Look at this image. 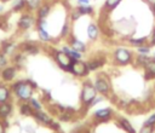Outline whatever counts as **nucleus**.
Returning <instances> with one entry per match:
<instances>
[{"instance_id":"1","label":"nucleus","mask_w":155,"mask_h":133,"mask_svg":"<svg viewBox=\"0 0 155 133\" xmlns=\"http://www.w3.org/2000/svg\"><path fill=\"white\" fill-rule=\"evenodd\" d=\"M10 87L12 94L18 102H28L34 96V92L38 88V83L31 79L16 80L10 83Z\"/></svg>"},{"instance_id":"2","label":"nucleus","mask_w":155,"mask_h":133,"mask_svg":"<svg viewBox=\"0 0 155 133\" xmlns=\"http://www.w3.org/2000/svg\"><path fill=\"white\" fill-rule=\"evenodd\" d=\"M98 93H97V91L94 88L93 82L91 80H85L82 82V88H81V92H80V102H81L82 106L88 109L90 103L93 100V98Z\"/></svg>"},{"instance_id":"3","label":"nucleus","mask_w":155,"mask_h":133,"mask_svg":"<svg viewBox=\"0 0 155 133\" xmlns=\"http://www.w3.org/2000/svg\"><path fill=\"white\" fill-rule=\"evenodd\" d=\"M93 85H94V88H96V91H97L98 94H102V96L107 97V96H109V94L111 93L113 86H111L110 79H109L104 73H98V74H96Z\"/></svg>"},{"instance_id":"4","label":"nucleus","mask_w":155,"mask_h":133,"mask_svg":"<svg viewBox=\"0 0 155 133\" xmlns=\"http://www.w3.org/2000/svg\"><path fill=\"white\" fill-rule=\"evenodd\" d=\"M113 59L119 65H128L133 60V52L125 46H119L113 50Z\"/></svg>"},{"instance_id":"5","label":"nucleus","mask_w":155,"mask_h":133,"mask_svg":"<svg viewBox=\"0 0 155 133\" xmlns=\"http://www.w3.org/2000/svg\"><path fill=\"white\" fill-rule=\"evenodd\" d=\"M52 57H53V59H54V62L57 63V65L62 69V70H64V71H67V73H69V70H70V65H71V58L68 56V54H65L62 50H52Z\"/></svg>"},{"instance_id":"6","label":"nucleus","mask_w":155,"mask_h":133,"mask_svg":"<svg viewBox=\"0 0 155 133\" xmlns=\"http://www.w3.org/2000/svg\"><path fill=\"white\" fill-rule=\"evenodd\" d=\"M69 73L76 77H86L90 74V70L87 68V64L82 59H76L71 62Z\"/></svg>"},{"instance_id":"7","label":"nucleus","mask_w":155,"mask_h":133,"mask_svg":"<svg viewBox=\"0 0 155 133\" xmlns=\"http://www.w3.org/2000/svg\"><path fill=\"white\" fill-rule=\"evenodd\" d=\"M35 24H36V17L33 16V12L22 13L18 22H17L18 29L22 30V31H27V30L31 29L33 27H35Z\"/></svg>"},{"instance_id":"8","label":"nucleus","mask_w":155,"mask_h":133,"mask_svg":"<svg viewBox=\"0 0 155 133\" xmlns=\"http://www.w3.org/2000/svg\"><path fill=\"white\" fill-rule=\"evenodd\" d=\"M17 73H18V68L16 65H6L0 70V79L2 82L11 83L15 81Z\"/></svg>"},{"instance_id":"9","label":"nucleus","mask_w":155,"mask_h":133,"mask_svg":"<svg viewBox=\"0 0 155 133\" xmlns=\"http://www.w3.org/2000/svg\"><path fill=\"white\" fill-rule=\"evenodd\" d=\"M114 116V111L111 108H99L93 112V118L97 122H107L111 120Z\"/></svg>"},{"instance_id":"10","label":"nucleus","mask_w":155,"mask_h":133,"mask_svg":"<svg viewBox=\"0 0 155 133\" xmlns=\"http://www.w3.org/2000/svg\"><path fill=\"white\" fill-rule=\"evenodd\" d=\"M34 120L41 125V126H45V127H50V125L52 123L53 118L51 117L50 114H47L46 111L44 110H38V111H34V115H33Z\"/></svg>"},{"instance_id":"11","label":"nucleus","mask_w":155,"mask_h":133,"mask_svg":"<svg viewBox=\"0 0 155 133\" xmlns=\"http://www.w3.org/2000/svg\"><path fill=\"white\" fill-rule=\"evenodd\" d=\"M67 41H68V45H69L70 47H73L74 50L79 51V52H81V53H85V52L87 51V45H86L82 40H80V39H78L76 36H74L73 34L67 39Z\"/></svg>"},{"instance_id":"12","label":"nucleus","mask_w":155,"mask_h":133,"mask_svg":"<svg viewBox=\"0 0 155 133\" xmlns=\"http://www.w3.org/2000/svg\"><path fill=\"white\" fill-rule=\"evenodd\" d=\"M12 91L10 85H7L6 82H0V103H5V102H11L12 99Z\"/></svg>"},{"instance_id":"13","label":"nucleus","mask_w":155,"mask_h":133,"mask_svg":"<svg viewBox=\"0 0 155 133\" xmlns=\"http://www.w3.org/2000/svg\"><path fill=\"white\" fill-rule=\"evenodd\" d=\"M86 33H87V37H88L90 41H96L101 36V28H99L98 24H96V23L92 22V23H90L87 25Z\"/></svg>"},{"instance_id":"14","label":"nucleus","mask_w":155,"mask_h":133,"mask_svg":"<svg viewBox=\"0 0 155 133\" xmlns=\"http://www.w3.org/2000/svg\"><path fill=\"white\" fill-rule=\"evenodd\" d=\"M52 10V5L50 2L44 1V4L38 8L36 11V19H47Z\"/></svg>"},{"instance_id":"15","label":"nucleus","mask_w":155,"mask_h":133,"mask_svg":"<svg viewBox=\"0 0 155 133\" xmlns=\"http://www.w3.org/2000/svg\"><path fill=\"white\" fill-rule=\"evenodd\" d=\"M13 112V105L11 102L0 103V120H7Z\"/></svg>"},{"instance_id":"16","label":"nucleus","mask_w":155,"mask_h":133,"mask_svg":"<svg viewBox=\"0 0 155 133\" xmlns=\"http://www.w3.org/2000/svg\"><path fill=\"white\" fill-rule=\"evenodd\" d=\"M19 48H21V51L24 54H31V56H34V54H38L40 52V47L35 42H23V45Z\"/></svg>"},{"instance_id":"17","label":"nucleus","mask_w":155,"mask_h":133,"mask_svg":"<svg viewBox=\"0 0 155 133\" xmlns=\"http://www.w3.org/2000/svg\"><path fill=\"white\" fill-rule=\"evenodd\" d=\"M61 50H62L65 54H68V56L71 58V60L82 59V57H84V53H81V52H79V51H76V50H74V48L70 47L69 45H63V46L61 47Z\"/></svg>"},{"instance_id":"18","label":"nucleus","mask_w":155,"mask_h":133,"mask_svg":"<svg viewBox=\"0 0 155 133\" xmlns=\"http://www.w3.org/2000/svg\"><path fill=\"white\" fill-rule=\"evenodd\" d=\"M17 48H18V46H17L15 42H12V41H4V42L1 44L0 51H1L2 53H5L6 56H13L15 52L17 51Z\"/></svg>"},{"instance_id":"19","label":"nucleus","mask_w":155,"mask_h":133,"mask_svg":"<svg viewBox=\"0 0 155 133\" xmlns=\"http://www.w3.org/2000/svg\"><path fill=\"white\" fill-rule=\"evenodd\" d=\"M143 69H144V76L147 80L155 79V56H153V59Z\"/></svg>"},{"instance_id":"20","label":"nucleus","mask_w":155,"mask_h":133,"mask_svg":"<svg viewBox=\"0 0 155 133\" xmlns=\"http://www.w3.org/2000/svg\"><path fill=\"white\" fill-rule=\"evenodd\" d=\"M18 111L22 116H25V117H29L34 115V109L30 106V104L28 102H19V105H18Z\"/></svg>"},{"instance_id":"21","label":"nucleus","mask_w":155,"mask_h":133,"mask_svg":"<svg viewBox=\"0 0 155 133\" xmlns=\"http://www.w3.org/2000/svg\"><path fill=\"white\" fill-rule=\"evenodd\" d=\"M36 31H38V37L40 39V41H42V42H51V41H53V37L50 34L48 29L41 28V27H36Z\"/></svg>"},{"instance_id":"22","label":"nucleus","mask_w":155,"mask_h":133,"mask_svg":"<svg viewBox=\"0 0 155 133\" xmlns=\"http://www.w3.org/2000/svg\"><path fill=\"white\" fill-rule=\"evenodd\" d=\"M86 64H87V68H88L90 73H91V71H97V70L104 64V59L96 57V58H92V59L87 60Z\"/></svg>"},{"instance_id":"23","label":"nucleus","mask_w":155,"mask_h":133,"mask_svg":"<svg viewBox=\"0 0 155 133\" xmlns=\"http://www.w3.org/2000/svg\"><path fill=\"white\" fill-rule=\"evenodd\" d=\"M117 123H119V126H120L126 133H136L134 127L132 126V123H131L126 117H119V118H117Z\"/></svg>"},{"instance_id":"24","label":"nucleus","mask_w":155,"mask_h":133,"mask_svg":"<svg viewBox=\"0 0 155 133\" xmlns=\"http://www.w3.org/2000/svg\"><path fill=\"white\" fill-rule=\"evenodd\" d=\"M11 10L15 12L27 10V0H11Z\"/></svg>"},{"instance_id":"25","label":"nucleus","mask_w":155,"mask_h":133,"mask_svg":"<svg viewBox=\"0 0 155 133\" xmlns=\"http://www.w3.org/2000/svg\"><path fill=\"white\" fill-rule=\"evenodd\" d=\"M71 35V24H70V21H65L61 28V31H59V37L61 39H68L69 36Z\"/></svg>"},{"instance_id":"26","label":"nucleus","mask_w":155,"mask_h":133,"mask_svg":"<svg viewBox=\"0 0 155 133\" xmlns=\"http://www.w3.org/2000/svg\"><path fill=\"white\" fill-rule=\"evenodd\" d=\"M44 4V0H27V11L36 12L38 8Z\"/></svg>"},{"instance_id":"27","label":"nucleus","mask_w":155,"mask_h":133,"mask_svg":"<svg viewBox=\"0 0 155 133\" xmlns=\"http://www.w3.org/2000/svg\"><path fill=\"white\" fill-rule=\"evenodd\" d=\"M151 59H153V57L149 56V54H137V57H136V64L138 66L144 68Z\"/></svg>"},{"instance_id":"28","label":"nucleus","mask_w":155,"mask_h":133,"mask_svg":"<svg viewBox=\"0 0 155 133\" xmlns=\"http://www.w3.org/2000/svg\"><path fill=\"white\" fill-rule=\"evenodd\" d=\"M128 44L132 46V47H139V46H143L145 44H148V37L147 36H142V37H131L128 40Z\"/></svg>"},{"instance_id":"29","label":"nucleus","mask_w":155,"mask_h":133,"mask_svg":"<svg viewBox=\"0 0 155 133\" xmlns=\"http://www.w3.org/2000/svg\"><path fill=\"white\" fill-rule=\"evenodd\" d=\"M12 59H13V65H16L18 69H21L25 63V56L23 52H18V53L13 54Z\"/></svg>"},{"instance_id":"30","label":"nucleus","mask_w":155,"mask_h":133,"mask_svg":"<svg viewBox=\"0 0 155 133\" xmlns=\"http://www.w3.org/2000/svg\"><path fill=\"white\" fill-rule=\"evenodd\" d=\"M76 8L82 16H90V15H93L94 12V8L92 5H79Z\"/></svg>"},{"instance_id":"31","label":"nucleus","mask_w":155,"mask_h":133,"mask_svg":"<svg viewBox=\"0 0 155 133\" xmlns=\"http://www.w3.org/2000/svg\"><path fill=\"white\" fill-rule=\"evenodd\" d=\"M28 103L30 104V106L34 109V111H38V110H42V108H44V105H42V103H41V100L40 99H38V98H35L34 96L28 100Z\"/></svg>"},{"instance_id":"32","label":"nucleus","mask_w":155,"mask_h":133,"mask_svg":"<svg viewBox=\"0 0 155 133\" xmlns=\"http://www.w3.org/2000/svg\"><path fill=\"white\" fill-rule=\"evenodd\" d=\"M121 1H122V0H105V2H104V8H105L107 11H113V10H115V8L120 5Z\"/></svg>"},{"instance_id":"33","label":"nucleus","mask_w":155,"mask_h":133,"mask_svg":"<svg viewBox=\"0 0 155 133\" xmlns=\"http://www.w3.org/2000/svg\"><path fill=\"white\" fill-rule=\"evenodd\" d=\"M136 51H137V54H149L150 51H151V47H150L148 44H145V45H143V46L137 47Z\"/></svg>"},{"instance_id":"34","label":"nucleus","mask_w":155,"mask_h":133,"mask_svg":"<svg viewBox=\"0 0 155 133\" xmlns=\"http://www.w3.org/2000/svg\"><path fill=\"white\" fill-rule=\"evenodd\" d=\"M82 17V15L79 12V10L78 8H74L70 13H69V19L71 21V22H76L78 19H80Z\"/></svg>"},{"instance_id":"35","label":"nucleus","mask_w":155,"mask_h":133,"mask_svg":"<svg viewBox=\"0 0 155 133\" xmlns=\"http://www.w3.org/2000/svg\"><path fill=\"white\" fill-rule=\"evenodd\" d=\"M104 98H105L104 96H102V94H97V96L93 98V100L90 103V105H88V109H90V108H93L94 105H97V104H99V103H102V102L104 100Z\"/></svg>"},{"instance_id":"36","label":"nucleus","mask_w":155,"mask_h":133,"mask_svg":"<svg viewBox=\"0 0 155 133\" xmlns=\"http://www.w3.org/2000/svg\"><path fill=\"white\" fill-rule=\"evenodd\" d=\"M6 65H8V58H7V56L5 53H2L0 51V70L2 68H5Z\"/></svg>"},{"instance_id":"37","label":"nucleus","mask_w":155,"mask_h":133,"mask_svg":"<svg viewBox=\"0 0 155 133\" xmlns=\"http://www.w3.org/2000/svg\"><path fill=\"white\" fill-rule=\"evenodd\" d=\"M143 125H145V126H150V127H155V112L151 114V115L144 121Z\"/></svg>"},{"instance_id":"38","label":"nucleus","mask_w":155,"mask_h":133,"mask_svg":"<svg viewBox=\"0 0 155 133\" xmlns=\"http://www.w3.org/2000/svg\"><path fill=\"white\" fill-rule=\"evenodd\" d=\"M154 129H155V127H150V126L143 125L138 133H154Z\"/></svg>"},{"instance_id":"39","label":"nucleus","mask_w":155,"mask_h":133,"mask_svg":"<svg viewBox=\"0 0 155 133\" xmlns=\"http://www.w3.org/2000/svg\"><path fill=\"white\" fill-rule=\"evenodd\" d=\"M148 45L150 47H154L155 46V28L153 29V31H151V34H150V36L148 39Z\"/></svg>"},{"instance_id":"40","label":"nucleus","mask_w":155,"mask_h":133,"mask_svg":"<svg viewBox=\"0 0 155 133\" xmlns=\"http://www.w3.org/2000/svg\"><path fill=\"white\" fill-rule=\"evenodd\" d=\"M7 127H8L7 120H0V133H6Z\"/></svg>"},{"instance_id":"41","label":"nucleus","mask_w":155,"mask_h":133,"mask_svg":"<svg viewBox=\"0 0 155 133\" xmlns=\"http://www.w3.org/2000/svg\"><path fill=\"white\" fill-rule=\"evenodd\" d=\"M23 129H24V132H27V133H35V128H34L33 126H30V125L24 126Z\"/></svg>"},{"instance_id":"42","label":"nucleus","mask_w":155,"mask_h":133,"mask_svg":"<svg viewBox=\"0 0 155 133\" xmlns=\"http://www.w3.org/2000/svg\"><path fill=\"white\" fill-rule=\"evenodd\" d=\"M79 2V5H90V0H76Z\"/></svg>"},{"instance_id":"43","label":"nucleus","mask_w":155,"mask_h":133,"mask_svg":"<svg viewBox=\"0 0 155 133\" xmlns=\"http://www.w3.org/2000/svg\"><path fill=\"white\" fill-rule=\"evenodd\" d=\"M4 10H5V6H4V4H1V2H0V13H2V12H4Z\"/></svg>"},{"instance_id":"44","label":"nucleus","mask_w":155,"mask_h":133,"mask_svg":"<svg viewBox=\"0 0 155 133\" xmlns=\"http://www.w3.org/2000/svg\"><path fill=\"white\" fill-rule=\"evenodd\" d=\"M145 1H147L150 6H151V5H155V0H145Z\"/></svg>"},{"instance_id":"45","label":"nucleus","mask_w":155,"mask_h":133,"mask_svg":"<svg viewBox=\"0 0 155 133\" xmlns=\"http://www.w3.org/2000/svg\"><path fill=\"white\" fill-rule=\"evenodd\" d=\"M150 7H151V11H153V15L155 16V5H151Z\"/></svg>"},{"instance_id":"46","label":"nucleus","mask_w":155,"mask_h":133,"mask_svg":"<svg viewBox=\"0 0 155 133\" xmlns=\"http://www.w3.org/2000/svg\"><path fill=\"white\" fill-rule=\"evenodd\" d=\"M71 133H82V132H80V131H75V132H71Z\"/></svg>"},{"instance_id":"47","label":"nucleus","mask_w":155,"mask_h":133,"mask_svg":"<svg viewBox=\"0 0 155 133\" xmlns=\"http://www.w3.org/2000/svg\"><path fill=\"white\" fill-rule=\"evenodd\" d=\"M2 1H8V0H2Z\"/></svg>"},{"instance_id":"48","label":"nucleus","mask_w":155,"mask_h":133,"mask_svg":"<svg viewBox=\"0 0 155 133\" xmlns=\"http://www.w3.org/2000/svg\"><path fill=\"white\" fill-rule=\"evenodd\" d=\"M90 1H91V0H90Z\"/></svg>"},{"instance_id":"49","label":"nucleus","mask_w":155,"mask_h":133,"mask_svg":"<svg viewBox=\"0 0 155 133\" xmlns=\"http://www.w3.org/2000/svg\"><path fill=\"white\" fill-rule=\"evenodd\" d=\"M0 1H1V0H0Z\"/></svg>"}]
</instances>
